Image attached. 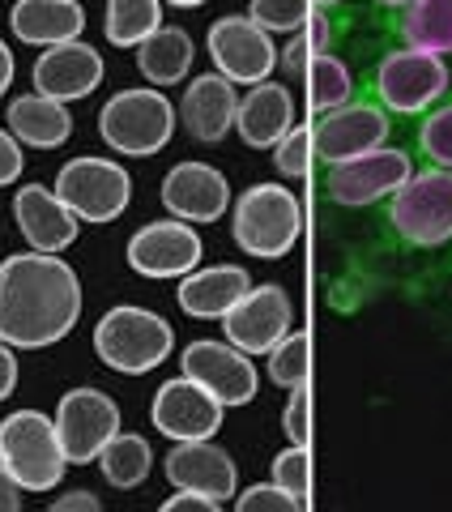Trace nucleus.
I'll list each match as a JSON object with an SVG mask.
<instances>
[{
    "label": "nucleus",
    "mask_w": 452,
    "mask_h": 512,
    "mask_svg": "<svg viewBox=\"0 0 452 512\" xmlns=\"http://www.w3.org/2000/svg\"><path fill=\"white\" fill-rule=\"evenodd\" d=\"M82 316V282L60 252H18L0 261V342L43 350L73 333Z\"/></svg>",
    "instance_id": "f257e3e1"
},
{
    "label": "nucleus",
    "mask_w": 452,
    "mask_h": 512,
    "mask_svg": "<svg viewBox=\"0 0 452 512\" xmlns=\"http://www.w3.org/2000/svg\"><path fill=\"white\" fill-rule=\"evenodd\" d=\"M380 235L384 248L397 252H431L452 244V171H410V180L380 205Z\"/></svg>",
    "instance_id": "f03ea898"
},
{
    "label": "nucleus",
    "mask_w": 452,
    "mask_h": 512,
    "mask_svg": "<svg viewBox=\"0 0 452 512\" xmlns=\"http://www.w3.org/2000/svg\"><path fill=\"white\" fill-rule=\"evenodd\" d=\"M448 64L435 52H418V47H397L389 43L380 60L371 64L363 90L376 99L389 116L397 120H418L431 103H440L448 94Z\"/></svg>",
    "instance_id": "7ed1b4c3"
},
{
    "label": "nucleus",
    "mask_w": 452,
    "mask_h": 512,
    "mask_svg": "<svg viewBox=\"0 0 452 512\" xmlns=\"http://www.w3.org/2000/svg\"><path fill=\"white\" fill-rule=\"evenodd\" d=\"M303 235V205L282 184H252L235 197L231 239L256 261H282Z\"/></svg>",
    "instance_id": "20e7f679"
},
{
    "label": "nucleus",
    "mask_w": 452,
    "mask_h": 512,
    "mask_svg": "<svg viewBox=\"0 0 452 512\" xmlns=\"http://www.w3.org/2000/svg\"><path fill=\"white\" fill-rule=\"evenodd\" d=\"M175 350V329L150 308H133L120 303L111 308L99 325H94V355H99L111 372L145 376L158 363H167Z\"/></svg>",
    "instance_id": "39448f33"
},
{
    "label": "nucleus",
    "mask_w": 452,
    "mask_h": 512,
    "mask_svg": "<svg viewBox=\"0 0 452 512\" xmlns=\"http://www.w3.org/2000/svg\"><path fill=\"white\" fill-rule=\"evenodd\" d=\"M99 137L124 158H150L175 137V107L158 86L120 90L99 111Z\"/></svg>",
    "instance_id": "423d86ee"
},
{
    "label": "nucleus",
    "mask_w": 452,
    "mask_h": 512,
    "mask_svg": "<svg viewBox=\"0 0 452 512\" xmlns=\"http://www.w3.org/2000/svg\"><path fill=\"white\" fill-rule=\"evenodd\" d=\"M0 466L13 474L22 491H56L69 461L56 440V423L39 410H13L0 423Z\"/></svg>",
    "instance_id": "0eeeda50"
},
{
    "label": "nucleus",
    "mask_w": 452,
    "mask_h": 512,
    "mask_svg": "<svg viewBox=\"0 0 452 512\" xmlns=\"http://www.w3.org/2000/svg\"><path fill=\"white\" fill-rule=\"evenodd\" d=\"M52 192L77 214V222L107 227V222H116L128 210V201H133V175H128L116 158L82 154V158H69V163L56 171Z\"/></svg>",
    "instance_id": "6e6552de"
},
{
    "label": "nucleus",
    "mask_w": 452,
    "mask_h": 512,
    "mask_svg": "<svg viewBox=\"0 0 452 512\" xmlns=\"http://www.w3.org/2000/svg\"><path fill=\"white\" fill-rule=\"evenodd\" d=\"M312 128V154L316 163H346L354 154H367L376 146H389V133H393V116L384 111L367 90H359L350 103L333 107V111H320V116L308 124Z\"/></svg>",
    "instance_id": "1a4fd4ad"
},
{
    "label": "nucleus",
    "mask_w": 452,
    "mask_h": 512,
    "mask_svg": "<svg viewBox=\"0 0 452 512\" xmlns=\"http://www.w3.org/2000/svg\"><path fill=\"white\" fill-rule=\"evenodd\" d=\"M414 171V154L397 150V146H376L367 154H354L346 163L325 167V197L333 205H346V210H359V205H380L389 192H397L410 180Z\"/></svg>",
    "instance_id": "9d476101"
},
{
    "label": "nucleus",
    "mask_w": 452,
    "mask_h": 512,
    "mask_svg": "<svg viewBox=\"0 0 452 512\" xmlns=\"http://www.w3.org/2000/svg\"><path fill=\"white\" fill-rule=\"evenodd\" d=\"M209 56H214V69L235 86H256L278 69V47L265 26H256L248 13H231V18H218L209 26Z\"/></svg>",
    "instance_id": "9b49d317"
},
{
    "label": "nucleus",
    "mask_w": 452,
    "mask_h": 512,
    "mask_svg": "<svg viewBox=\"0 0 452 512\" xmlns=\"http://www.w3.org/2000/svg\"><path fill=\"white\" fill-rule=\"evenodd\" d=\"M56 440L69 466H90L99 448L120 431V406L103 389H69L56 406Z\"/></svg>",
    "instance_id": "f8f14e48"
},
{
    "label": "nucleus",
    "mask_w": 452,
    "mask_h": 512,
    "mask_svg": "<svg viewBox=\"0 0 452 512\" xmlns=\"http://www.w3.org/2000/svg\"><path fill=\"white\" fill-rule=\"evenodd\" d=\"M295 329V303L282 291L278 282H265V286H248L231 308L222 316V333L226 342L239 346L244 355H265L273 342H282L286 333Z\"/></svg>",
    "instance_id": "ddd939ff"
},
{
    "label": "nucleus",
    "mask_w": 452,
    "mask_h": 512,
    "mask_svg": "<svg viewBox=\"0 0 452 512\" xmlns=\"http://www.w3.org/2000/svg\"><path fill=\"white\" fill-rule=\"evenodd\" d=\"M128 265L133 274L141 278H184L188 269L201 265L205 256V244L192 222H180V218H163V222H145V227L128 239Z\"/></svg>",
    "instance_id": "4468645a"
},
{
    "label": "nucleus",
    "mask_w": 452,
    "mask_h": 512,
    "mask_svg": "<svg viewBox=\"0 0 452 512\" xmlns=\"http://www.w3.org/2000/svg\"><path fill=\"white\" fill-rule=\"evenodd\" d=\"M184 376L197 380L205 393H214L222 406H248L256 389H261V372H256L252 355H244L231 342H188L184 346Z\"/></svg>",
    "instance_id": "2eb2a0df"
},
{
    "label": "nucleus",
    "mask_w": 452,
    "mask_h": 512,
    "mask_svg": "<svg viewBox=\"0 0 452 512\" xmlns=\"http://www.w3.org/2000/svg\"><path fill=\"white\" fill-rule=\"evenodd\" d=\"M226 406L214 393H205L197 380H167L163 389L154 393L150 406V423L158 427V436L167 440H214L222 427Z\"/></svg>",
    "instance_id": "dca6fc26"
},
{
    "label": "nucleus",
    "mask_w": 452,
    "mask_h": 512,
    "mask_svg": "<svg viewBox=\"0 0 452 512\" xmlns=\"http://www.w3.org/2000/svg\"><path fill=\"white\" fill-rule=\"evenodd\" d=\"M103 73H107V64L99 56V47H90L82 39H69V43L43 47L30 82H35V90L47 94V99L77 103V99H90V94L103 86Z\"/></svg>",
    "instance_id": "f3484780"
},
{
    "label": "nucleus",
    "mask_w": 452,
    "mask_h": 512,
    "mask_svg": "<svg viewBox=\"0 0 452 512\" xmlns=\"http://www.w3.org/2000/svg\"><path fill=\"white\" fill-rule=\"evenodd\" d=\"M163 474L175 491H197L218 504L235 500V487H239L235 457L214 440H175V448L163 461Z\"/></svg>",
    "instance_id": "a211bd4d"
},
{
    "label": "nucleus",
    "mask_w": 452,
    "mask_h": 512,
    "mask_svg": "<svg viewBox=\"0 0 452 512\" xmlns=\"http://www.w3.org/2000/svg\"><path fill=\"white\" fill-rule=\"evenodd\" d=\"M163 210L192 227H205L231 210V184L209 163H175L163 180Z\"/></svg>",
    "instance_id": "6ab92c4d"
},
{
    "label": "nucleus",
    "mask_w": 452,
    "mask_h": 512,
    "mask_svg": "<svg viewBox=\"0 0 452 512\" xmlns=\"http://www.w3.org/2000/svg\"><path fill=\"white\" fill-rule=\"evenodd\" d=\"M235 107H239V94L235 82H226L222 73H201L184 86V99L175 120L184 124V133L201 146H218V141L235 128Z\"/></svg>",
    "instance_id": "aec40b11"
},
{
    "label": "nucleus",
    "mask_w": 452,
    "mask_h": 512,
    "mask_svg": "<svg viewBox=\"0 0 452 512\" xmlns=\"http://www.w3.org/2000/svg\"><path fill=\"white\" fill-rule=\"evenodd\" d=\"M13 222H18L22 239L35 252H64L77 239V231H82L77 214L43 184L18 188V197H13Z\"/></svg>",
    "instance_id": "412c9836"
},
{
    "label": "nucleus",
    "mask_w": 452,
    "mask_h": 512,
    "mask_svg": "<svg viewBox=\"0 0 452 512\" xmlns=\"http://www.w3.org/2000/svg\"><path fill=\"white\" fill-rule=\"evenodd\" d=\"M295 128V94L282 82H256L235 107V133L248 150H273Z\"/></svg>",
    "instance_id": "4be33fe9"
},
{
    "label": "nucleus",
    "mask_w": 452,
    "mask_h": 512,
    "mask_svg": "<svg viewBox=\"0 0 452 512\" xmlns=\"http://www.w3.org/2000/svg\"><path fill=\"white\" fill-rule=\"evenodd\" d=\"M380 26L397 47H418L435 56L452 52V0H406L393 13H380Z\"/></svg>",
    "instance_id": "5701e85b"
},
{
    "label": "nucleus",
    "mask_w": 452,
    "mask_h": 512,
    "mask_svg": "<svg viewBox=\"0 0 452 512\" xmlns=\"http://www.w3.org/2000/svg\"><path fill=\"white\" fill-rule=\"evenodd\" d=\"M252 286L248 269L244 265H209V269H188V274L180 278V291H175V299H180V308L192 316V320H222L226 308L244 295Z\"/></svg>",
    "instance_id": "b1692460"
},
{
    "label": "nucleus",
    "mask_w": 452,
    "mask_h": 512,
    "mask_svg": "<svg viewBox=\"0 0 452 512\" xmlns=\"http://www.w3.org/2000/svg\"><path fill=\"white\" fill-rule=\"evenodd\" d=\"M9 26L30 47H52V43L82 39L86 9L77 0H18L9 13Z\"/></svg>",
    "instance_id": "393cba45"
},
{
    "label": "nucleus",
    "mask_w": 452,
    "mask_h": 512,
    "mask_svg": "<svg viewBox=\"0 0 452 512\" xmlns=\"http://www.w3.org/2000/svg\"><path fill=\"white\" fill-rule=\"evenodd\" d=\"M9 133L22 141V150H60L73 137L69 103L47 99V94H22L9 103Z\"/></svg>",
    "instance_id": "a878e982"
},
{
    "label": "nucleus",
    "mask_w": 452,
    "mask_h": 512,
    "mask_svg": "<svg viewBox=\"0 0 452 512\" xmlns=\"http://www.w3.org/2000/svg\"><path fill=\"white\" fill-rule=\"evenodd\" d=\"M192 56H197V47H192V35L184 26H158L154 35H145L137 43V69L150 86H180L188 69H192Z\"/></svg>",
    "instance_id": "bb28decb"
},
{
    "label": "nucleus",
    "mask_w": 452,
    "mask_h": 512,
    "mask_svg": "<svg viewBox=\"0 0 452 512\" xmlns=\"http://www.w3.org/2000/svg\"><path fill=\"white\" fill-rule=\"evenodd\" d=\"M346 5L342 9H312V18L303 22L299 30H290V43L278 52V64L290 73V77H299L316 56H329L337 52V43H342L346 35Z\"/></svg>",
    "instance_id": "cd10ccee"
},
{
    "label": "nucleus",
    "mask_w": 452,
    "mask_h": 512,
    "mask_svg": "<svg viewBox=\"0 0 452 512\" xmlns=\"http://www.w3.org/2000/svg\"><path fill=\"white\" fill-rule=\"evenodd\" d=\"M99 470L111 487H120V491H133L141 487L145 478H150L154 470V453H150V440L145 436H133V431H116L103 448H99Z\"/></svg>",
    "instance_id": "c85d7f7f"
},
{
    "label": "nucleus",
    "mask_w": 452,
    "mask_h": 512,
    "mask_svg": "<svg viewBox=\"0 0 452 512\" xmlns=\"http://www.w3.org/2000/svg\"><path fill=\"white\" fill-rule=\"evenodd\" d=\"M303 77V86H308V107L316 111H333V107H342L350 103L354 94H359V86H354V73L346 69V60L342 56H316L308 69L299 73Z\"/></svg>",
    "instance_id": "c756f323"
},
{
    "label": "nucleus",
    "mask_w": 452,
    "mask_h": 512,
    "mask_svg": "<svg viewBox=\"0 0 452 512\" xmlns=\"http://www.w3.org/2000/svg\"><path fill=\"white\" fill-rule=\"evenodd\" d=\"M158 26H163V0H107L103 30L111 47H137Z\"/></svg>",
    "instance_id": "7c9ffc66"
},
{
    "label": "nucleus",
    "mask_w": 452,
    "mask_h": 512,
    "mask_svg": "<svg viewBox=\"0 0 452 512\" xmlns=\"http://www.w3.org/2000/svg\"><path fill=\"white\" fill-rule=\"evenodd\" d=\"M414 154L427 167H448L452 171V90L440 103H431L414 128Z\"/></svg>",
    "instance_id": "2f4dec72"
},
{
    "label": "nucleus",
    "mask_w": 452,
    "mask_h": 512,
    "mask_svg": "<svg viewBox=\"0 0 452 512\" xmlns=\"http://www.w3.org/2000/svg\"><path fill=\"white\" fill-rule=\"evenodd\" d=\"M269 359V380L278 384V389H299V384H308V367H312V338L303 329H290L282 342H273L265 350Z\"/></svg>",
    "instance_id": "473e14b6"
},
{
    "label": "nucleus",
    "mask_w": 452,
    "mask_h": 512,
    "mask_svg": "<svg viewBox=\"0 0 452 512\" xmlns=\"http://www.w3.org/2000/svg\"><path fill=\"white\" fill-rule=\"evenodd\" d=\"M273 483H278L286 495L308 508V495H312V457H308V444H290L273 457Z\"/></svg>",
    "instance_id": "72a5a7b5"
},
{
    "label": "nucleus",
    "mask_w": 452,
    "mask_h": 512,
    "mask_svg": "<svg viewBox=\"0 0 452 512\" xmlns=\"http://www.w3.org/2000/svg\"><path fill=\"white\" fill-rule=\"evenodd\" d=\"M312 9H316L312 0H252L248 18L256 26H265L269 35H290V30H299L312 18Z\"/></svg>",
    "instance_id": "f704fd0d"
},
{
    "label": "nucleus",
    "mask_w": 452,
    "mask_h": 512,
    "mask_svg": "<svg viewBox=\"0 0 452 512\" xmlns=\"http://www.w3.org/2000/svg\"><path fill=\"white\" fill-rule=\"evenodd\" d=\"M316 154H312V128L308 124H295L290 133L273 146V167H278L286 180H303L312 171Z\"/></svg>",
    "instance_id": "c9c22d12"
},
{
    "label": "nucleus",
    "mask_w": 452,
    "mask_h": 512,
    "mask_svg": "<svg viewBox=\"0 0 452 512\" xmlns=\"http://www.w3.org/2000/svg\"><path fill=\"white\" fill-rule=\"evenodd\" d=\"M235 508L239 512H299L303 504L295 495H286L278 483H256L244 495H235Z\"/></svg>",
    "instance_id": "e433bc0d"
},
{
    "label": "nucleus",
    "mask_w": 452,
    "mask_h": 512,
    "mask_svg": "<svg viewBox=\"0 0 452 512\" xmlns=\"http://www.w3.org/2000/svg\"><path fill=\"white\" fill-rule=\"evenodd\" d=\"M282 431H286L290 444H308L312 440V393H308V384L290 389V402L282 410Z\"/></svg>",
    "instance_id": "4c0bfd02"
},
{
    "label": "nucleus",
    "mask_w": 452,
    "mask_h": 512,
    "mask_svg": "<svg viewBox=\"0 0 452 512\" xmlns=\"http://www.w3.org/2000/svg\"><path fill=\"white\" fill-rule=\"evenodd\" d=\"M22 167H26V154H22V141L0 128V188L18 184L22 180Z\"/></svg>",
    "instance_id": "58836bf2"
},
{
    "label": "nucleus",
    "mask_w": 452,
    "mask_h": 512,
    "mask_svg": "<svg viewBox=\"0 0 452 512\" xmlns=\"http://www.w3.org/2000/svg\"><path fill=\"white\" fill-rule=\"evenodd\" d=\"M222 504L209 500V495H197V491H180L171 495V500H163V512H218Z\"/></svg>",
    "instance_id": "ea45409f"
},
{
    "label": "nucleus",
    "mask_w": 452,
    "mask_h": 512,
    "mask_svg": "<svg viewBox=\"0 0 452 512\" xmlns=\"http://www.w3.org/2000/svg\"><path fill=\"white\" fill-rule=\"evenodd\" d=\"M103 500L90 491H69V495H56L52 500V512H99Z\"/></svg>",
    "instance_id": "a19ab883"
},
{
    "label": "nucleus",
    "mask_w": 452,
    "mask_h": 512,
    "mask_svg": "<svg viewBox=\"0 0 452 512\" xmlns=\"http://www.w3.org/2000/svg\"><path fill=\"white\" fill-rule=\"evenodd\" d=\"M18 389V355H13L9 342H0V402Z\"/></svg>",
    "instance_id": "79ce46f5"
},
{
    "label": "nucleus",
    "mask_w": 452,
    "mask_h": 512,
    "mask_svg": "<svg viewBox=\"0 0 452 512\" xmlns=\"http://www.w3.org/2000/svg\"><path fill=\"white\" fill-rule=\"evenodd\" d=\"M22 508V487L13 483V474L0 466V512H18Z\"/></svg>",
    "instance_id": "37998d69"
},
{
    "label": "nucleus",
    "mask_w": 452,
    "mask_h": 512,
    "mask_svg": "<svg viewBox=\"0 0 452 512\" xmlns=\"http://www.w3.org/2000/svg\"><path fill=\"white\" fill-rule=\"evenodd\" d=\"M13 69H18V64H13V52H9V43L0 39V99H5V90L13 86Z\"/></svg>",
    "instance_id": "c03bdc74"
},
{
    "label": "nucleus",
    "mask_w": 452,
    "mask_h": 512,
    "mask_svg": "<svg viewBox=\"0 0 452 512\" xmlns=\"http://www.w3.org/2000/svg\"><path fill=\"white\" fill-rule=\"evenodd\" d=\"M401 5H406V0H371V9H376V13H393Z\"/></svg>",
    "instance_id": "a18cd8bd"
},
{
    "label": "nucleus",
    "mask_w": 452,
    "mask_h": 512,
    "mask_svg": "<svg viewBox=\"0 0 452 512\" xmlns=\"http://www.w3.org/2000/svg\"><path fill=\"white\" fill-rule=\"evenodd\" d=\"M167 5H175V9H197V5H205V0H167Z\"/></svg>",
    "instance_id": "49530a36"
},
{
    "label": "nucleus",
    "mask_w": 452,
    "mask_h": 512,
    "mask_svg": "<svg viewBox=\"0 0 452 512\" xmlns=\"http://www.w3.org/2000/svg\"><path fill=\"white\" fill-rule=\"evenodd\" d=\"M312 5H316V9H342L346 0H312Z\"/></svg>",
    "instance_id": "de8ad7c7"
}]
</instances>
